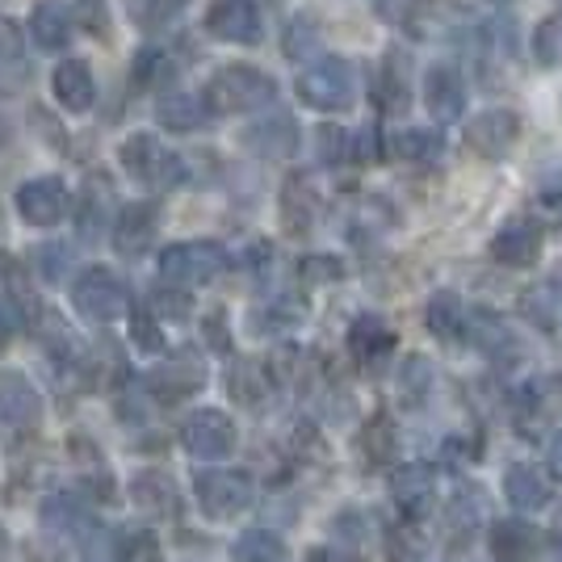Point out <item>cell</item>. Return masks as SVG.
Instances as JSON below:
<instances>
[{
  "instance_id": "cell-4",
  "label": "cell",
  "mask_w": 562,
  "mask_h": 562,
  "mask_svg": "<svg viewBox=\"0 0 562 562\" xmlns=\"http://www.w3.org/2000/svg\"><path fill=\"white\" fill-rule=\"evenodd\" d=\"M252 474L248 470H206L198 474V504L211 520H232L244 508H252Z\"/></svg>"
},
{
  "instance_id": "cell-18",
  "label": "cell",
  "mask_w": 562,
  "mask_h": 562,
  "mask_svg": "<svg viewBox=\"0 0 562 562\" xmlns=\"http://www.w3.org/2000/svg\"><path fill=\"white\" fill-rule=\"evenodd\" d=\"M202 386H206V370H198L189 361H168V366L147 374V391L160 403H181V398L198 395Z\"/></svg>"
},
{
  "instance_id": "cell-31",
  "label": "cell",
  "mask_w": 562,
  "mask_h": 562,
  "mask_svg": "<svg viewBox=\"0 0 562 562\" xmlns=\"http://www.w3.org/2000/svg\"><path fill=\"white\" fill-rule=\"evenodd\" d=\"M131 340H135L143 352H160V349H165L160 324L151 319V311H147V306H135V311H131Z\"/></svg>"
},
{
  "instance_id": "cell-8",
  "label": "cell",
  "mask_w": 562,
  "mask_h": 562,
  "mask_svg": "<svg viewBox=\"0 0 562 562\" xmlns=\"http://www.w3.org/2000/svg\"><path fill=\"white\" fill-rule=\"evenodd\" d=\"M71 198L64 181H55V177H38V181H25L18 189V214H22L30 227H55V223H64V214H68Z\"/></svg>"
},
{
  "instance_id": "cell-5",
  "label": "cell",
  "mask_w": 562,
  "mask_h": 562,
  "mask_svg": "<svg viewBox=\"0 0 562 562\" xmlns=\"http://www.w3.org/2000/svg\"><path fill=\"white\" fill-rule=\"evenodd\" d=\"M71 303H76V311L89 324H114L117 315L131 306V294H126V285H122L117 273H110V269H89L85 278L76 281Z\"/></svg>"
},
{
  "instance_id": "cell-22",
  "label": "cell",
  "mask_w": 562,
  "mask_h": 562,
  "mask_svg": "<svg viewBox=\"0 0 562 562\" xmlns=\"http://www.w3.org/2000/svg\"><path fill=\"white\" fill-rule=\"evenodd\" d=\"M131 499H135V508L151 516H172L177 513V487H172V479H168L165 470H143L135 474V483H131Z\"/></svg>"
},
{
  "instance_id": "cell-12",
  "label": "cell",
  "mask_w": 562,
  "mask_h": 562,
  "mask_svg": "<svg viewBox=\"0 0 562 562\" xmlns=\"http://www.w3.org/2000/svg\"><path fill=\"white\" fill-rule=\"evenodd\" d=\"M391 495H395L398 513L403 516H424L432 508V495H437V479H432V470L420 467V462H412V467H398L395 479H391Z\"/></svg>"
},
{
  "instance_id": "cell-34",
  "label": "cell",
  "mask_w": 562,
  "mask_h": 562,
  "mask_svg": "<svg viewBox=\"0 0 562 562\" xmlns=\"http://www.w3.org/2000/svg\"><path fill=\"white\" fill-rule=\"evenodd\" d=\"M71 22H80L89 34H105L110 30V18H105V0H76L71 9Z\"/></svg>"
},
{
  "instance_id": "cell-39",
  "label": "cell",
  "mask_w": 562,
  "mask_h": 562,
  "mask_svg": "<svg viewBox=\"0 0 562 562\" xmlns=\"http://www.w3.org/2000/svg\"><path fill=\"white\" fill-rule=\"evenodd\" d=\"M4 554H9V533H4V525H0V562H4Z\"/></svg>"
},
{
  "instance_id": "cell-16",
  "label": "cell",
  "mask_w": 562,
  "mask_h": 562,
  "mask_svg": "<svg viewBox=\"0 0 562 562\" xmlns=\"http://www.w3.org/2000/svg\"><path fill=\"white\" fill-rule=\"evenodd\" d=\"M504 495L513 499L520 513H538V508H546L554 499V483H550V474L541 467L520 462V467H513L504 474Z\"/></svg>"
},
{
  "instance_id": "cell-36",
  "label": "cell",
  "mask_w": 562,
  "mask_h": 562,
  "mask_svg": "<svg viewBox=\"0 0 562 562\" xmlns=\"http://www.w3.org/2000/svg\"><path fill=\"white\" fill-rule=\"evenodd\" d=\"M306 278H311V281H328V278H340V260H328V257H315V260H306Z\"/></svg>"
},
{
  "instance_id": "cell-38",
  "label": "cell",
  "mask_w": 562,
  "mask_h": 562,
  "mask_svg": "<svg viewBox=\"0 0 562 562\" xmlns=\"http://www.w3.org/2000/svg\"><path fill=\"white\" fill-rule=\"evenodd\" d=\"M550 462H554V470L562 474V432L554 437V446H550Z\"/></svg>"
},
{
  "instance_id": "cell-27",
  "label": "cell",
  "mask_w": 562,
  "mask_h": 562,
  "mask_svg": "<svg viewBox=\"0 0 562 562\" xmlns=\"http://www.w3.org/2000/svg\"><path fill=\"white\" fill-rule=\"evenodd\" d=\"M160 126L168 131H198L202 126V117H206V97H193V93H172L160 101Z\"/></svg>"
},
{
  "instance_id": "cell-20",
  "label": "cell",
  "mask_w": 562,
  "mask_h": 562,
  "mask_svg": "<svg viewBox=\"0 0 562 562\" xmlns=\"http://www.w3.org/2000/svg\"><path fill=\"white\" fill-rule=\"evenodd\" d=\"M30 38L43 50H64L71 38V18L59 0H38L30 9Z\"/></svg>"
},
{
  "instance_id": "cell-11",
  "label": "cell",
  "mask_w": 562,
  "mask_h": 562,
  "mask_svg": "<svg viewBox=\"0 0 562 562\" xmlns=\"http://www.w3.org/2000/svg\"><path fill=\"white\" fill-rule=\"evenodd\" d=\"M43 416L38 407V391L30 386V378L18 370H0V420L13 428H34Z\"/></svg>"
},
{
  "instance_id": "cell-21",
  "label": "cell",
  "mask_w": 562,
  "mask_h": 562,
  "mask_svg": "<svg viewBox=\"0 0 562 562\" xmlns=\"http://www.w3.org/2000/svg\"><path fill=\"white\" fill-rule=\"evenodd\" d=\"M25 85V34L13 18H0V93H18Z\"/></svg>"
},
{
  "instance_id": "cell-10",
  "label": "cell",
  "mask_w": 562,
  "mask_h": 562,
  "mask_svg": "<svg viewBox=\"0 0 562 562\" xmlns=\"http://www.w3.org/2000/svg\"><path fill=\"white\" fill-rule=\"evenodd\" d=\"M206 30L223 43H257L260 9L252 0H214V9L206 13Z\"/></svg>"
},
{
  "instance_id": "cell-23",
  "label": "cell",
  "mask_w": 562,
  "mask_h": 562,
  "mask_svg": "<svg viewBox=\"0 0 562 562\" xmlns=\"http://www.w3.org/2000/svg\"><path fill=\"white\" fill-rule=\"evenodd\" d=\"M349 349L361 366H378L386 352L395 349V331L386 328L378 315H361L349 328Z\"/></svg>"
},
{
  "instance_id": "cell-33",
  "label": "cell",
  "mask_w": 562,
  "mask_h": 562,
  "mask_svg": "<svg viewBox=\"0 0 562 562\" xmlns=\"http://www.w3.org/2000/svg\"><path fill=\"white\" fill-rule=\"evenodd\" d=\"M122 562H165V550H160V538L156 533H131V538L122 541Z\"/></svg>"
},
{
  "instance_id": "cell-6",
  "label": "cell",
  "mask_w": 562,
  "mask_h": 562,
  "mask_svg": "<svg viewBox=\"0 0 562 562\" xmlns=\"http://www.w3.org/2000/svg\"><path fill=\"white\" fill-rule=\"evenodd\" d=\"M181 446L189 449V458L198 462H218L235 449V424L227 412H214V407H202L193 412L186 424H181Z\"/></svg>"
},
{
  "instance_id": "cell-7",
  "label": "cell",
  "mask_w": 562,
  "mask_h": 562,
  "mask_svg": "<svg viewBox=\"0 0 562 562\" xmlns=\"http://www.w3.org/2000/svg\"><path fill=\"white\" fill-rule=\"evenodd\" d=\"M299 97L311 110H345L352 105V68L345 59H324L299 76Z\"/></svg>"
},
{
  "instance_id": "cell-13",
  "label": "cell",
  "mask_w": 562,
  "mask_h": 562,
  "mask_svg": "<svg viewBox=\"0 0 562 562\" xmlns=\"http://www.w3.org/2000/svg\"><path fill=\"white\" fill-rule=\"evenodd\" d=\"M50 89H55V101H59L68 114H85V110H93V101H97L93 71H89L85 59L59 64L55 76H50Z\"/></svg>"
},
{
  "instance_id": "cell-17",
  "label": "cell",
  "mask_w": 562,
  "mask_h": 562,
  "mask_svg": "<svg viewBox=\"0 0 562 562\" xmlns=\"http://www.w3.org/2000/svg\"><path fill=\"white\" fill-rule=\"evenodd\" d=\"M156 223H160L156 202H131L114 227V248L122 257H139L143 248L151 244V235H156Z\"/></svg>"
},
{
  "instance_id": "cell-14",
  "label": "cell",
  "mask_w": 562,
  "mask_h": 562,
  "mask_svg": "<svg viewBox=\"0 0 562 562\" xmlns=\"http://www.w3.org/2000/svg\"><path fill=\"white\" fill-rule=\"evenodd\" d=\"M424 101H428V114L437 117V122H453V117H462L467 110V85H462V76L453 68H432L424 76Z\"/></svg>"
},
{
  "instance_id": "cell-28",
  "label": "cell",
  "mask_w": 562,
  "mask_h": 562,
  "mask_svg": "<svg viewBox=\"0 0 562 562\" xmlns=\"http://www.w3.org/2000/svg\"><path fill=\"white\" fill-rule=\"evenodd\" d=\"M232 559L235 562H290V550L278 533L269 529H248L244 538L232 546Z\"/></svg>"
},
{
  "instance_id": "cell-37",
  "label": "cell",
  "mask_w": 562,
  "mask_h": 562,
  "mask_svg": "<svg viewBox=\"0 0 562 562\" xmlns=\"http://www.w3.org/2000/svg\"><path fill=\"white\" fill-rule=\"evenodd\" d=\"M9 340H13V319H9V311L0 306V352L9 349Z\"/></svg>"
},
{
  "instance_id": "cell-2",
  "label": "cell",
  "mask_w": 562,
  "mask_h": 562,
  "mask_svg": "<svg viewBox=\"0 0 562 562\" xmlns=\"http://www.w3.org/2000/svg\"><path fill=\"white\" fill-rule=\"evenodd\" d=\"M117 160L126 168L131 181H139L147 189H177L186 181V160L177 151H168L160 135H131V139L117 147Z\"/></svg>"
},
{
  "instance_id": "cell-30",
  "label": "cell",
  "mask_w": 562,
  "mask_h": 562,
  "mask_svg": "<svg viewBox=\"0 0 562 562\" xmlns=\"http://www.w3.org/2000/svg\"><path fill=\"white\" fill-rule=\"evenodd\" d=\"M366 458L370 462H391V453H395V424L386 420V416H378V420L366 424Z\"/></svg>"
},
{
  "instance_id": "cell-15",
  "label": "cell",
  "mask_w": 562,
  "mask_h": 562,
  "mask_svg": "<svg viewBox=\"0 0 562 562\" xmlns=\"http://www.w3.org/2000/svg\"><path fill=\"white\" fill-rule=\"evenodd\" d=\"M541 546H546V538H541L538 525H529V520H499L492 529V554L504 562H533L541 554Z\"/></svg>"
},
{
  "instance_id": "cell-3",
  "label": "cell",
  "mask_w": 562,
  "mask_h": 562,
  "mask_svg": "<svg viewBox=\"0 0 562 562\" xmlns=\"http://www.w3.org/2000/svg\"><path fill=\"white\" fill-rule=\"evenodd\" d=\"M227 248L214 239H189V244H168L160 252V273L177 285H206V281L227 273Z\"/></svg>"
},
{
  "instance_id": "cell-25",
  "label": "cell",
  "mask_w": 562,
  "mask_h": 562,
  "mask_svg": "<svg viewBox=\"0 0 562 562\" xmlns=\"http://www.w3.org/2000/svg\"><path fill=\"white\" fill-rule=\"evenodd\" d=\"M428 331H432L437 340H446V345L467 331V306H462V299H458L453 290H437V294L428 299Z\"/></svg>"
},
{
  "instance_id": "cell-26",
  "label": "cell",
  "mask_w": 562,
  "mask_h": 562,
  "mask_svg": "<svg viewBox=\"0 0 562 562\" xmlns=\"http://www.w3.org/2000/svg\"><path fill=\"white\" fill-rule=\"evenodd\" d=\"M227 391H232L235 403H244V407H260L265 395L273 391V378H269V370H265L260 361H235L232 378H227Z\"/></svg>"
},
{
  "instance_id": "cell-1",
  "label": "cell",
  "mask_w": 562,
  "mask_h": 562,
  "mask_svg": "<svg viewBox=\"0 0 562 562\" xmlns=\"http://www.w3.org/2000/svg\"><path fill=\"white\" fill-rule=\"evenodd\" d=\"M278 97V80L252 64H227L206 85V110L214 114H248Z\"/></svg>"
},
{
  "instance_id": "cell-32",
  "label": "cell",
  "mask_w": 562,
  "mask_h": 562,
  "mask_svg": "<svg viewBox=\"0 0 562 562\" xmlns=\"http://www.w3.org/2000/svg\"><path fill=\"white\" fill-rule=\"evenodd\" d=\"M0 278H4V285H9V294H13V303L22 306H34V294H30V273L22 269V260L18 257H0Z\"/></svg>"
},
{
  "instance_id": "cell-29",
  "label": "cell",
  "mask_w": 562,
  "mask_h": 562,
  "mask_svg": "<svg viewBox=\"0 0 562 562\" xmlns=\"http://www.w3.org/2000/svg\"><path fill=\"white\" fill-rule=\"evenodd\" d=\"M441 135H432V131H420V126H412V131H398L395 135V156L403 165H437V156H441Z\"/></svg>"
},
{
  "instance_id": "cell-19",
  "label": "cell",
  "mask_w": 562,
  "mask_h": 562,
  "mask_svg": "<svg viewBox=\"0 0 562 562\" xmlns=\"http://www.w3.org/2000/svg\"><path fill=\"white\" fill-rule=\"evenodd\" d=\"M492 257L504 269H529L541 257V232L529 223H508L504 232L492 239Z\"/></svg>"
},
{
  "instance_id": "cell-35",
  "label": "cell",
  "mask_w": 562,
  "mask_h": 562,
  "mask_svg": "<svg viewBox=\"0 0 562 562\" xmlns=\"http://www.w3.org/2000/svg\"><path fill=\"white\" fill-rule=\"evenodd\" d=\"M319 147H324V160H340L345 156V131H331V126H324L319 131Z\"/></svg>"
},
{
  "instance_id": "cell-24",
  "label": "cell",
  "mask_w": 562,
  "mask_h": 562,
  "mask_svg": "<svg viewBox=\"0 0 562 562\" xmlns=\"http://www.w3.org/2000/svg\"><path fill=\"white\" fill-rule=\"evenodd\" d=\"M244 143L257 151V156H269V160H281V156H290L294 147H299V135H294V122L290 117H269V122H257Z\"/></svg>"
},
{
  "instance_id": "cell-9",
  "label": "cell",
  "mask_w": 562,
  "mask_h": 562,
  "mask_svg": "<svg viewBox=\"0 0 562 562\" xmlns=\"http://www.w3.org/2000/svg\"><path fill=\"white\" fill-rule=\"evenodd\" d=\"M520 139V117L513 110H487V114L470 117L467 126V143L470 151H479V156H487V160H499V156H508Z\"/></svg>"
}]
</instances>
